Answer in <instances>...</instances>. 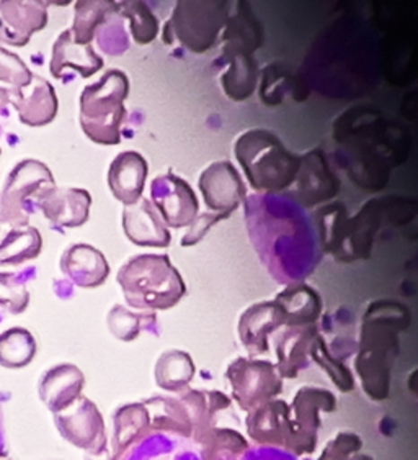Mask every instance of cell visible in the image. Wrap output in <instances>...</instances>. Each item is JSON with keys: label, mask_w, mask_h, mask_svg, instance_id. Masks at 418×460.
<instances>
[{"label": "cell", "mask_w": 418, "mask_h": 460, "mask_svg": "<svg viewBox=\"0 0 418 460\" xmlns=\"http://www.w3.org/2000/svg\"><path fill=\"white\" fill-rule=\"evenodd\" d=\"M123 230L127 240L141 248H167L172 243L170 231L167 230L161 215L147 199L125 207Z\"/></svg>", "instance_id": "obj_23"}, {"label": "cell", "mask_w": 418, "mask_h": 460, "mask_svg": "<svg viewBox=\"0 0 418 460\" xmlns=\"http://www.w3.org/2000/svg\"><path fill=\"white\" fill-rule=\"evenodd\" d=\"M226 30V51L229 55H252L262 43V30L255 20H250V12L239 10L236 19H228Z\"/></svg>", "instance_id": "obj_35"}, {"label": "cell", "mask_w": 418, "mask_h": 460, "mask_svg": "<svg viewBox=\"0 0 418 460\" xmlns=\"http://www.w3.org/2000/svg\"><path fill=\"white\" fill-rule=\"evenodd\" d=\"M117 282L139 312H164L180 304L187 286L167 254H137L119 267Z\"/></svg>", "instance_id": "obj_2"}, {"label": "cell", "mask_w": 418, "mask_h": 460, "mask_svg": "<svg viewBox=\"0 0 418 460\" xmlns=\"http://www.w3.org/2000/svg\"><path fill=\"white\" fill-rule=\"evenodd\" d=\"M35 336L25 328H10L0 332V367L23 368L37 358Z\"/></svg>", "instance_id": "obj_34"}, {"label": "cell", "mask_w": 418, "mask_h": 460, "mask_svg": "<svg viewBox=\"0 0 418 460\" xmlns=\"http://www.w3.org/2000/svg\"><path fill=\"white\" fill-rule=\"evenodd\" d=\"M294 182H298V200L306 208L334 199L340 189V182L328 169L326 156L320 149H312L308 155L300 156V172Z\"/></svg>", "instance_id": "obj_18"}, {"label": "cell", "mask_w": 418, "mask_h": 460, "mask_svg": "<svg viewBox=\"0 0 418 460\" xmlns=\"http://www.w3.org/2000/svg\"><path fill=\"white\" fill-rule=\"evenodd\" d=\"M103 67V59L95 49L87 45H77L73 40L71 30H64L53 45L49 73L55 79H61L65 69H74L83 77H91Z\"/></svg>", "instance_id": "obj_25"}, {"label": "cell", "mask_w": 418, "mask_h": 460, "mask_svg": "<svg viewBox=\"0 0 418 460\" xmlns=\"http://www.w3.org/2000/svg\"><path fill=\"white\" fill-rule=\"evenodd\" d=\"M205 202L214 213L232 215L237 207L246 200L247 187L236 167L229 161H216L209 164L198 181Z\"/></svg>", "instance_id": "obj_13"}, {"label": "cell", "mask_w": 418, "mask_h": 460, "mask_svg": "<svg viewBox=\"0 0 418 460\" xmlns=\"http://www.w3.org/2000/svg\"><path fill=\"white\" fill-rule=\"evenodd\" d=\"M55 187V175L45 163L20 161L0 190V223L10 228H25L30 217L37 212L38 200Z\"/></svg>", "instance_id": "obj_5"}, {"label": "cell", "mask_w": 418, "mask_h": 460, "mask_svg": "<svg viewBox=\"0 0 418 460\" xmlns=\"http://www.w3.org/2000/svg\"><path fill=\"white\" fill-rule=\"evenodd\" d=\"M201 460H237L250 442L237 428L221 426L209 429L198 441Z\"/></svg>", "instance_id": "obj_31"}, {"label": "cell", "mask_w": 418, "mask_h": 460, "mask_svg": "<svg viewBox=\"0 0 418 460\" xmlns=\"http://www.w3.org/2000/svg\"><path fill=\"white\" fill-rule=\"evenodd\" d=\"M152 205L161 215L165 226H190L196 218L200 205L188 182L172 174L159 175L151 185Z\"/></svg>", "instance_id": "obj_11"}, {"label": "cell", "mask_w": 418, "mask_h": 460, "mask_svg": "<svg viewBox=\"0 0 418 460\" xmlns=\"http://www.w3.org/2000/svg\"><path fill=\"white\" fill-rule=\"evenodd\" d=\"M59 267L69 284L83 288L103 286L109 276V261L103 252L85 243H77L65 249Z\"/></svg>", "instance_id": "obj_22"}, {"label": "cell", "mask_w": 418, "mask_h": 460, "mask_svg": "<svg viewBox=\"0 0 418 460\" xmlns=\"http://www.w3.org/2000/svg\"><path fill=\"white\" fill-rule=\"evenodd\" d=\"M118 15L129 20L131 35L137 45H149L157 38L159 22L144 2H139V0L121 2Z\"/></svg>", "instance_id": "obj_37"}, {"label": "cell", "mask_w": 418, "mask_h": 460, "mask_svg": "<svg viewBox=\"0 0 418 460\" xmlns=\"http://www.w3.org/2000/svg\"><path fill=\"white\" fill-rule=\"evenodd\" d=\"M115 460H201L198 446L182 434L151 429Z\"/></svg>", "instance_id": "obj_17"}, {"label": "cell", "mask_w": 418, "mask_h": 460, "mask_svg": "<svg viewBox=\"0 0 418 460\" xmlns=\"http://www.w3.org/2000/svg\"><path fill=\"white\" fill-rule=\"evenodd\" d=\"M195 376V362L185 350L167 349L155 360V385L164 392L182 394L183 390L190 388Z\"/></svg>", "instance_id": "obj_28"}, {"label": "cell", "mask_w": 418, "mask_h": 460, "mask_svg": "<svg viewBox=\"0 0 418 460\" xmlns=\"http://www.w3.org/2000/svg\"><path fill=\"white\" fill-rule=\"evenodd\" d=\"M234 155L257 192L278 194L292 187L300 172V156L264 128L248 129L236 139Z\"/></svg>", "instance_id": "obj_3"}, {"label": "cell", "mask_w": 418, "mask_h": 460, "mask_svg": "<svg viewBox=\"0 0 418 460\" xmlns=\"http://www.w3.org/2000/svg\"><path fill=\"white\" fill-rule=\"evenodd\" d=\"M48 2L0 0V43L23 48L48 25Z\"/></svg>", "instance_id": "obj_12"}, {"label": "cell", "mask_w": 418, "mask_h": 460, "mask_svg": "<svg viewBox=\"0 0 418 460\" xmlns=\"http://www.w3.org/2000/svg\"><path fill=\"white\" fill-rule=\"evenodd\" d=\"M10 107L25 127L41 128L55 120L59 102L51 83L33 74L31 83L10 89Z\"/></svg>", "instance_id": "obj_14"}, {"label": "cell", "mask_w": 418, "mask_h": 460, "mask_svg": "<svg viewBox=\"0 0 418 460\" xmlns=\"http://www.w3.org/2000/svg\"><path fill=\"white\" fill-rule=\"evenodd\" d=\"M10 117V89L0 87V120Z\"/></svg>", "instance_id": "obj_44"}, {"label": "cell", "mask_w": 418, "mask_h": 460, "mask_svg": "<svg viewBox=\"0 0 418 460\" xmlns=\"http://www.w3.org/2000/svg\"><path fill=\"white\" fill-rule=\"evenodd\" d=\"M237 460H308L282 447L270 446H248Z\"/></svg>", "instance_id": "obj_43"}, {"label": "cell", "mask_w": 418, "mask_h": 460, "mask_svg": "<svg viewBox=\"0 0 418 460\" xmlns=\"http://www.w3.org/2000/svg\"><path fill=\"white\" fill-rule=\"evenodd\" d=\"M363 439L352 431H340L326 444L318 460H374L361 452Z\"/></svg>", "instance_id": "obj_39"}, {"label": "cell", "mask_w": 418, "mask_h": 460, "mask_svg": "<svg viewBox=\"0 0 418 460\" xmlns=\"http://www.w3.org/2000/svg\"><path fill=\"white\" fill-rule=\"evenodd\" d=\"M191 421V441L196 442L209 429L231 426L239 428V418L232 410L231 396L219 390L187 388L177 394Z\"/></svg>", "instance_id": "obj_10"}, {"label": "cell", "mask_w": 418, "mask_h": 460, "mask_svg": "<svg viewBox=\"0 0 418 460\" xmlns=\"http://www.w3.org/2000/svg\"><path fill=\"white\" fill-rule=\"evenodd\" d=\"M127 93L129 79L119 69H109L101 75L100 81L83 89L79 99V121L87 138L103 146L121 143Z\"/></svg>", "instance_id": "obj_4"}, {"label": "cell", "mask_w": 418, "mask_h": 460, "mask_svg": "<svg viewBox=\"0 0 418 460\" xmlns=\"http://www.w3.org/2000/svg\"><path fill=\"white\" fill-rule=\"evenodd\" d=\"M318 334V326H283L273 334L274 352L278 362L274 364L280 377L296 378L300 372L309 367L310 346Z\"/></svg>", "instance_id": "obj_20"}, {"label": "cell", "mask_w": 418, "mask_h": 460, "mask_svg": "<svg viewBox=\"0 0 418 460\" xmlns=\"http://www.w3.org/2000/svg\"><path fill=\"white\" fill-rule=\"evenodd\" d=\"M85 376L74 364H57L39 378L38 395L51 413H61L83 396Z\"/></svg>", "instance_id": "obj_21"}, {"label": "cell", "mask_w": 418, "mask_h": 460, "mask_svg": "<svg viewBox=\"0 0 418 460\" xmlns=\"http://www.w3.org/2000/svg\"><path fill=\"white\" fill-rule=\"evenodd\" d=\"M274 302L284 314V326H314L324 310L320 294L304 282L286 286Z\"/></svg>", "instance_id": "obj_26"}, {"label": "cell", "mask_w": 418, "mask_h": 460, "mask_svg": "<svg viewBox=\"0 0 418 460\" xmlns=\"http://www.w3.org/2000/svg\"><path fill=\"white\" fill-rule=\"evenodd\" d=\"M0 460H12L10 459L7 454H4V452H0Z\"/></svg>", "instance_id": "obj_46"}, {"label": "cell", "mask_w": 418, "mask_h": 460, "mask_svg": "<svg viewBox=\"0 0 418 460\" xmlns=\"http://www.w3.org/2000/svg\"><path fill=\"white\" fill-rule=\"evenodd\" d=\"M0 156H2V149H0Z\"/></svg>", "instance_id": "obj_47"}, {"label": "cell", "mask_w": 418, "mask_h": 460, "mask_svg": "<svg viewBox=\"0 0 418 460\" xmlns=\"http://www.w3.org/2000/svg\"><path fill=\"white\" fill-rule=\"evenodd\" d=\"M30 305V292L20 274L0 272V310L7 314H23Z\"/></svg>", "instance_id": "obj_38"}, {"label": "cell", "mask_w": 418, "mask_h": 460, "mask_svg": "<svg viewBox=\"0 0 418 460\" xmlns=\"http://www.w3.org/2000/svg\"><path fill=\"white\" fill-rule=\"evenodd\" d=\"M107 326L109 332L119 341L131 342L137 340L141 332L159 334V320L154 312H133L125 305H113L107 314Z\"/></svg>", "instance_id": "obj_32"}, {"label": "cell", "mask_w": 418, "mask_h": 460, "mask_svg": "<svg viewBox=\"0 0 418 460\" xmlns=\"http://www.w3.org/2000/svg\"><path fill=\"white\" fill-rule=\"evenodd\" d=\"M226 218H229V215H224V213H201L200 217H196L191 223L190 230L187 231V234L183 236V248H190V246L198 244L214 225H218L219 221L226 220Z\"/></svg>", "instance_id": "obj_42"}, {"label": "cell", "mask_w": 418, "mask_h": 460, "mask_svg": "<svg viewBox=\"0 0 418 460\" xmlns=\"http://www.w3.org/2000/svg\"><path fill=\"white\" fill-rule=\"evenodd\" d=\"M0 228H2V223H0Z\"/></svg>", "instance_id": "obj_48"}, {"label": "cell", "mask_w": 418, "mask_h": 460, "mask_svg": "<svg viewBox=\"0 0 418 460\" xmlns=\"http://www.w3.org/2000/svg\"><path fill=\"white\" fill-rule=\"evenodd\" d=\"M335 410L336 396L327 388L316 385L300 387L290 405L292 436L286 451L300 457L314 454L322 426L320 416L322 413H334Z\"/></svg>", "instance_id": "obj_8"}, {"label": "cell", "mask_w": 418, "mask_h": 460, "mask_svg": "<svg viewBox=\"0 0 418 460\" xmlns=\"http://www.w3.org/2000/svg\"><path fill=\"white\" fill-rule=\"evenodd\" d=\"M410 326L409 308L392 300L368 305L356 344L355 374L373 402L391 395L392 368L399 356V334Z\"/></svg>", "instance_id": "obj_1"}, {"label": "cell", "mask_w": 418, "mask_h": 460, "mask_svg": "<svg viewBox=\"0 0 418 460\" xmlns=\"http://www.w3.org/2000/svg\"><path fill=\"white\" fill-rule=\"evenodd\" d=\"M284 326V314L274 300L250 305L239 318L237 332L248 356L270 352V336Z\"/></svg>", "instance_id": "obj_15"}, {"label": "cell", "mask_w": 418, "mask_h": 460, "mask_svg": "<svg viewBox=\"0 0 418 460\" xmlns=\"http://www.w3.org/2000/svg\"><path fill=\"white\" fill-rule=\"evenodd\" d=\"M119 4L111 0H81L75 4V17L71 30L73 40L77 45H91L97 30L107 20L118 13Z\"/></svg>", "instance_id": "obj_29"}, {"label": "cell", "mask_w": 418, "mask_h": 460, "mask_svg": "<svg viewBox=\"0 0 418 460\" xmlns=\"http://www.w3.org/2000/svg\"><path fill=\"white\" fill-rule=\"evenodd\" d=\"M31 79L33 73L25 61L0 45V83L9 84L12 87H23L31 83Z\"/></svg>", "instance_id": "obj_41"}, {"label": "cell", "mask_w": 418, "mask_h": 460, "mask_svg": "<svg viewBox=\"0 0 418 460\" xmlns=\"http://www.w3.org/2000/svg\"><path fill=\"white\" fill-rule=\"evenodd\" d=\"M226 380L231 400L244 413L272 402L283 392V378L270 360L237 358L226 368Z\"/></svg>", "instance_id": "obj_7"}, {"label": "cell", "mask_w": 418, "mask_h": 460, "mask_svg": "<svg viewBox=\"0 0 418 460\" xmlns=\"http://www.w3.org/2000/svg\"><path fill=\"white\" fill-rule=\"evenodd\" d=\"M43 236L35 226L12 228L0 240V267H15L41 254Z\"/></svg>", "instance_id": "obj_30"}, {"label": "cell", "mask_w": 418, "mask_h": 460, "mask_svg": "<svg viewBox=\"0 0 418 460\" xmlns=\"http://www.w3.org/2000/svg\"><path fill=\"white\" fill-rule=\"evenodd\" d=\"M228 2L221 0L177 2L165 33L170 31L193 53H206L218 43L219 35L228 23Z\"/></svg>", "instance_id": "obj_6"}, {"label": "cell", "mask_w": 418, "mask_h": 460, "mask_svg": "<svg viewBox=\"0 0 418 460\" xmlns=\"http://www.w3.org/2000/svg\"><path fill=\"white\" fill-rule=\"evenodd\" d=\"M246 429L255 446H270L286 449L292 428H290V405L288 402L274 398L247 413Z\"/></svg>", "instance_id": "obj_19"}, {"label": "cell", "mask_w": 418, "mask_h": 460, "mask_svg": "<svg viewBox=\"0 0 418 460\" xmlns=\"http://www.w3.org/2000/svg\"><path fill=\"white\" fill-rule=\"evenodd\" d=\"M111 456L117 459L121 452L152 429L151 414L144 400L119 406L111 416Z\"/></svg>", "instance_id": "obj_27"}, {"label": "cell", "mask_w": 418, "mask_h": 460, "mask_svg": "<svg viewBox=\"0 0 418 460\" xmlns=\"http://www.w3.org/2000/svg\"><path fill=\"white\" fill-rule=\"evenodd\" d=\"M85 460H115L113 459V456H111V452H107V454H101V456H85Z\"/></svg>", "instance_id": "obj_45"}, {"label": "cell", "mask_w": 418, "mask_h": 460, "mask_svg": "<svg viewBox=\"0 0 418 460\" xmlns=\"http://www.w3.org/2000/svg\"><path fill=\"white\" fill-rule=\"evenodd\" d=\"M310 360H314L318 367L327 374L332 384L340 392L350 394L355 390V377L353 372L346 367L344 358H336L335 354L328 348L327 341L318 332L316 340L310 346Z\"/></svg>", "instance_id": "obj_36"}, {"label": "cell", "mask_w": 418, "mask_h": 460, "mask_svg": "<svg viewBox=\"0 0 418 460\" xmlns=\"http://www.w3.org/2000/svg\"><path fill=\"white\" fill-rule=\"evenodd\" d=\"M97 41L99 47L105 55L119 56L123 55L129 47L126 31L123 25V17L118 13L111 15L99 30H97Z\"/></svg>", "instance_id": "obj_40"}, {"label": "cell", "mask_w": 418, "mask_h": 460, "mask_svg": "<svg viewBox=\"0 0 418 460\" xmlns=\"http://www.w3.org/2000/svg\"><path fill=\"white\" fill-rule=\"evenodd\" d=\"M229 69L222 74L221 84L232 101L244 102L255 91L258 67L252 55H229Z\"/></svg>", "instance_id": "obj_33"}, {"label": "cell", "mask_w": 418, "mask_h": 460, "mask_svg": "<svg viewBox=\"0 0 418 460\" xmlns=\"http://www.w3.org/2000/svg\"><path fill=\"white\" fill-rule=\"evenodd\" d=\"M55 424L64 441L83 449L87 456H101L109 451L103 414L87 396H81L67 410L56 413Z\"/></svg>", "instance_id": "obj_9"}, {"label": "cell", "mask_w": 418, "mask_h": 460, "mask_svg": "<svg viewBox=\"0 0 418 460\" xmlns=\"http://www.w3.org/2000/svg\"><path fill=\"white\" fill-rule=\"evenodd\" d=\"M91 197L85 189L57 187L48 190L37 203L46 220L57 231L79 228L89 220Z\"/></svg>", "instance_id": "obj_16"}, {"label": "cell", "mask_w": 418, "mask_h": 460, "mask_svg": "<svg viewBox=\"0 0 418 460\" xmlns=\"http://www.w3.org/2000/svg\"><path fill=\"white\" fill-rule=\"evenodd\" d=\"M149 166L136 151H123L113 159L109 171V187L123 205H135L143 199Z\"/></svg>", "instance_id": "obj_24"}]
</instances>
